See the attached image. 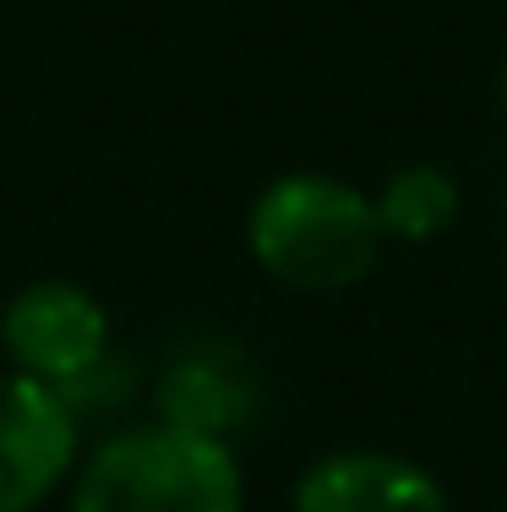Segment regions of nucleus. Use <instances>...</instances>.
I'll return each mask as SVG.
<instances>
[{"mask_svg": "<svg viewBox=\"0 0 507 512\" xmlns=\"http://www.w3.org/2000/svg\"><path fill=\"white\" fill-rule=\"evenodd\" d=\"M246 246L289 289H349L377 267L382 224L377 202L333 175H279L246 218Z\"/></svg>", "mask_w": 507, "mask_h": 512, "instance_id": "obj_1", "label": "nucleus"}, {"mask_svg": "<svg viewBox=\"0 0 507 512\" xmlns=\"http://www.w3.org/2000/svg\"><path fill=\"white\" fill-rule=\"evenodd\" d=\"M71 512H246V485L224 436L159 420L93 447L71 485Z\"/></svg>", "mask_w": 507, "mask_h": 512, "instance_id": "obj_2", "label": "nucleus"}, {"mask_svg": "<svg viewBox=\"0 0 507 512\" xmlns=\"http://www.w3.org/2000/svg\"><path fill=\"white\" fill-rule=\"evenodd\" d=\"M0 344L11 355V371L71 393L82 376L99 371L104 349H110V316L82 284L39 278L6 300Z\"/></svg>", "mask_w": 507, "mask_h": 512, "instance_id": "obj_3", "label": "nucleus"}, {"mask_svg": "<svg viewBox=\"0 0 507 512\" xmlns=\"http://www.w3.org/2000/svg\"><path fill=\"white\" fill-rule=\"evenodd\" d=\"M82 425L71 398L22 371L0 376V512H39L77 469Z\"/></svg>", "mask_w": 507, "mask_h": 512, "instance_id": "obj_4", "label": "nucleus"}, {"mask_svg": "<svg viewBox=\"0 0 507 512\" xmlns=\"http://www.w3.org/2000/svg\"><path fill=\"white\" fill-rule=\"evenodd\" d=\"M295 512H448V491L415 458L328 453L295 480Z\"/></svg>", "mask_w": 507, "mask_h": 512, "instance_id": "obj_5", "label": "nucleus"}, {"mask_svg": "<svg viewBox=\"0 0 507 512\" xmlns=\"http://www.w3.org/2000/svg\"><path fill=\"white\" fill-rule=\"evenodd\" d=\"M382 235L398 240H437L458 218V180L442 164H404L382 180L377 197Z\"/></svg>", "mask_w": 507, "mask_h": 512, "instance_id": "obj_6", "label": "nucleus"}, {"mask_svg": "<svg viewBox=\"0 0 507 512\" xmlns=\"http://www.w3.org/2000/svg\"><path fill=\"white\" fill-rule=\"evenodd\" d=\"M240 414H246V382L229 376L213 355H197L169 371V382H164V420L169 425L224 436V425L240 420Z\"/></svg>", "mask_w": 507, "mask_h": 512, "instance_id": "obj_7", "label": "nucleus"}, {"mask_svg": "<svg viewBox=\"0 0 507 512\" xmlns=\"http://www.w3.org/2000/svg\"><path fill=\"white\" fill-rule=\"evenodd\" d=\"M502 115H507V66H502Z\"/></svg>", "mask_w": 507, "mask_h": 512, "instance_id": "obj_8", "label": "nucleus"}]
</instances>
